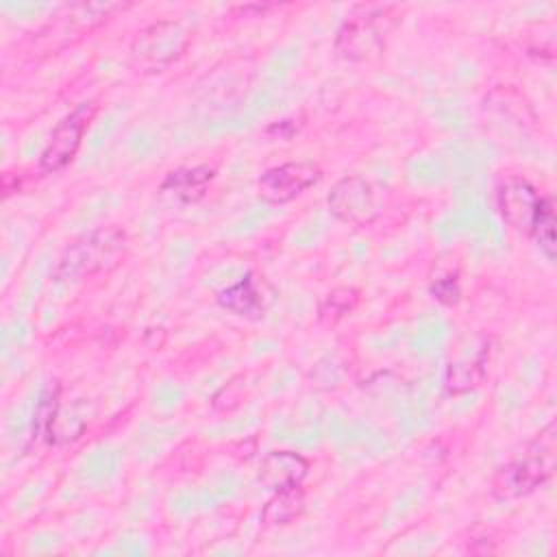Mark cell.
<instances>
[{
    "label": "cell",
    "mask_w": 557,
    "mask_h": 557,
    "mask_svg": "<svg viewBox=\"0 0 557 557\" xmlns=\"http://www.w3.org/2000/svg\"><path fill=\"white\" fill-rule=\"evenodd\" d=\"M309 463L302 455L292 450L268 453L259 466V481L270 490H285L300 485L307 476Z\"/></svg>",
    "instance_id": "obj_10"
},
{
    "label": "cell",
    "mask_w": 557,
    "mask_h": 557,
    "mask_svg": "<svg viewBox=\"0 0 557 557\" xmlns=\"http://www.w3.org/2000/svg\"><path fill=\"white\" fill-rule=\"evenodd\" d=\"M96 113V102L94 100H85L81 104H76L52 131L46 148L41 150L39 157V168L41 172L54 174L59 170H63L76 154L83 135L91 122Z\"/></svg>",
    "instance_id": "obj_5"
},
{
    "label": "cell",
    "mask_w": 557,
    "mask_h": 557,
    "mask_svg": "<svg viewBox=\"0 0 557 557\" xmlns=\"http://www.w3.org/2000/svg\"><path fill=\"white\" fill-rule=\"evenodd\" d=\"M213 176H215V170L209 165L181 168L165 176V181L161 183V191L172 194L181 202H196L207 194Z\"/></svg>",
    "instance_id": "obj_11"
},
{
    "label": "cell",
    "mask_w": 557,
    "mask_h": 557,
    "mask_svg": "<svg viewBox=\"0 0 557 557\" xmlns=\"http://www.w3.org/2000/svg\"><path fill=\"white\" fill-rule=\"evenodd\" d=\"M431 294L435 300L444 302V305H455L461 296V289H459V283H457V276H442V278H435L431 283Z\"/></svg>",
    "instance_id": "obj_17"
},
{
    "label": "cell",
    "mask_w": 557,
    "mask_h": 557,
    "mask_svg": "<svg viewBox=\"0 0 557 557\" xmlns=\"http://www.w3.org/2000/svg\"><path fill=\"white\" fill-rule=\"evenodd\" d=\"M557 457V426L546 424L522 453L505 463L492 483V494L498 500H511L531 494L546 483L555 472Z\"/></svg>",
    "instance_id": "obj_1"
},
{
    "label": "cell",
    "mask_w": 557,
    "mask_h": 557,
    "mask_svg": "<svg viewBox=\"0 0 557 557\" xmlns=\"http://www.w3.org/2000/svg\"><path fill=\"white\" fill-rule=\"evenodd\" d=\"M320 168L309 161H289L265 170L257 181V194L270 205H285L320 181Z\"/></svg>",
    "instance_id": "obj_6"
},
{
    "label": "cell",
    "mask_w": 557,
    "mask_h": 557,
    "mask_svg": "<svg viewBox=\"0 0 557 557\" xmlns=\"http://www.w3.org/2000/svg\"><path fill=\"white\" fill-rule=\"evenodd\" d=\"M189 33L181 22L159 20L133 39L128 57L131 65L141 74H154L174 63L187 48Z\"/></svg>",
    "instance_id": "obj_4"
},
{
    "label": "cell",
    "mask_w": 557,
    "mask_h": 557,
    "mask_svg": "<svg viewBox=\"0 0 557 557\" xmlns=\"http://www.w3.org/2000/svg\"><path fill=\"white\" fill-rule=\"evenodd\" d=\"M296 131H298V124H294V120H281V122H274L265 133L278 139H289Z\"/></svg>",
    "instance_id": "obj_18"
},
{
    "label": "cell",
    "mask_w": 557,
    "mask_h": 557,
    "mask_svg": "<svg viewBox=\"0 0 557 557\" xmlns=\"http://www.w3.org/2000/svg\"><path fill=\"white\" fill-rule=\"evenodd\" d=\"M357 302V292L350 289V287H342V289H335L326 296L320 313L322 315H344L352 309V305Z\"/></svg>",
    "instance_id": "obj_16"
},
{
    "label": "cell",
    "mask_w": 557,
    "mask_h": 557,
    "mask_svg": "<svg viewBox=\"0 0 557 557\" xmlns=\"http://www.w3.org/2000/svg\"><path fill=\"white\" fill-rule=\"evenodd\" d=\"M487 361H490V348L483 346L472 359L450 363L446 370V376H444L446 389L450 394H463V392L476 387L487 374Z\"/></svg>",
    "instance_id": "obj_12"
},
{
    "label": "cell",
    "mask_w": 557,
    "mask_h": 557,
    "mask_svg": "<svg viewBox=\"0 0 557 557\" xmlns=\"http://www.w3.org/2000/svg\"><path fill=\"white\" fill-rule=\"evenodd\" d=\"M126 252V235L115 226L94 228L78 239H74L61 255L54 278L74 281L81 276H91L96 272L109 270L120 263Z\"/></svg>",
    "instance_id": "obj_2"
},
{
    "label": "cell",
    "mask_w": 557,
    "mask_h": 557,
    "mask_svg": "<svg viewBox=\"0 0 557 557\" xmlns=\"http://www.w3.org/2000/svg\"><path fill=\"white\" fill-rule=\"evenodd\" d=\"M326 207L337 220L355 226L372 222L379 213L376 196L370 181L357 174L344 176L333 185L331 194L326 196Z\"/></svg>",
    "instance_id": "obj_7"
},
{
    "label": "cell",
    "mask_w": 557,
    "mask_h": 557,
    "mask_svg": "<svg viewBox=\"0 0 557 557\" xmlns=\"http://www.w3.org/2000/svg\"><path fill=\"white\" fill-rule=\"evenodd\" d=\"M542 194L524 178H507L496 189V207L500 218L520 233H531L537 218Z\"/></svg>",
    "instance_id": "obj_8"
},
{
    "label": "cell",
    "mask_w": 557,
    "mask_h": 557,
    "mask_svg": "<svg viewBox=\"0 0 557 557\" xmlns=\"http://www.w3.org/2000/svg\"><path fill=\"white\" fill-rule=\"evenodd\" d=\"M57 409H59V385H48V389L41 394V400L35 409L33 440H39V437H44L46 442L54 440L52 426L57 420Z\"/></svg>",
    "instance_id": "obj_15"
},
{
    "label": "cell",
    "mask_w": 557,
    "mask_h": 557,
    "mask_svg": "<svg viewBox=\"0 0 557 557\" xmlns=\"http://www.w3.org/2000/svg\"><path fill=\"white\" fill-rule=\"evenodd\" d=\"M305 509V492L300 485L276 490L261 511V522L268 527H283L298 518Z\"/></svg>",
    "instance_id": "obj_13"
},
{
    "label": "cell",
    "mask_w": 557,
    "mask_h": 557,
    "mask_svg": "<svg viewBox=\"0 0 557 557\" xmlns=\"http://www.w3.org/2000/svg\"><path fill=\"white\" fill-rule=\"evenodd\" d=\"M537 248L544 252L548 261H555L557 255V242H555V202L550 196L542 198L537 218L533 222V228L529 233Z\"/></svg>",
    "instance_id": "obj_14"
},
{
    "label": "cell",
    "mask_w": 557,
    "mask_h": 557,
    "mask_svg": "<svg viewBox=\"0 0 557 557\" xmlns=\"http://www.w3.org/2000/svg\"><path fill=\"white\" fill-rule=\"evenodd\" d=\"M272 298H274V292L263 278H257L255 274H246L235 285L218 294V305L242 318H261L270 307Z\"/></svg>",
    "instance_id": "obj_9"
},
{
    "label": "cell",
    "mask_w": 557,
    "mask_h": 557,
    "mask_svg": "<svg viewBox=\"0 0 557 557\" xmlns=\"http://www.w3.org/2000/svg\"><path fill=\"white\" fill-rule=\"evenodd\" d=\"M392 4H361L357 7L342 28L337 30L335 50L350 61H363L379 54L385 46V33L389 28Z\"/></svg>",
    "instance_id": "obj_3"
}]
</instances>
